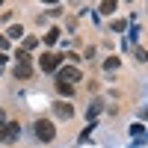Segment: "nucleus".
Wrapping results in <instances>:
<instances>
[{
  "label": "nucleus",
  "mask_w": 148,
  "mask_h": 148,
  "mask_svg": "<svg viewBox=\"0 0 148 148\" xmlns=\"http://www.w3.org/2000/svg\"><path fill=\"white\" fill-rule=\"evenodd\" d=\"M59 65H62V56H59V53H51V51H47V53L39 56V68H42V71H51V74H53Z\"/></svg>",
  "instance_id": "obj_3"
},
{
  "label": "nucleus",
  "mask_w": 148,
  "mask_h": 148,
  "mask_svg": "<svg viewBox=\"0 0 148 148\" xmlns=\"http://www.w3.org/2000/svg\"><path fill=\"white\" fill-rule=\"evenodd\" d=\"M53 136H56V127H53L51 119H39L36 121V139L39 142H53Z\"/></svg>",
  "instance_id": "obj_1"
},
{
  "label": "nucleus",
  "mask_w": 148,
  "mask_h": 148,
  "mask_svg": "<svg viewBox=\"0 0 148 148\" xmlns=\"http://www.w3.org/2000/svg\"><path fill=\"white\" fill-rule=\"evenodd\" d=\"M142 133H145V127H142V125H139V121H136V125H133V127H130V136H142Z\"/></svg>",
  "instance_id": "obj_16"
},
{
  "label": "nucleus",
  "mask_w": 148,
  "mask_h": 148,
  "mask_svg": "<svg viewBox=\"0 0 148 148\" xmlns=\"http://www.w3.org/2000/svg\"><path fill=\"white\" fill-rule=\"evenodd\" d=\"M116 6H119V0H101L98 12H101V15H113V12H116Z\"/></svg>",
  "instance_id": "obj_6"
},
{
  "label": "nucleus",
  "mask_w": 148,
  "mask_h": 148,
  "mask_svg": "<svg viewBox=\"0 0 148 148\" xmlns=\"http://www.w3.org/2000/svg\"><path fill=\"white\" fill-rule=\"evenodd\" d=\"M3 62H6V53H0V68H3Z\"/></svg>",
  "instance_id": "obj_21"
},
{
  "label": "nucleus",
  "mask_w": 148,
  "mask_h": 148,
  "mask_svg": "<svg viewBox=\"0 0 148 148\" xmlns=\"http://www.w3.org/2000/svg\"><path fill=\"white\" fill-rule=\"evenodd\" d=\"M6 47H9V39H6V36H0V51H6Z\"/></svg>",
  "instance_id": "obj_18"
},
{
  "label": "nucleus",
  "mask_w": 148,
  "mask_h": 148,
  "mask_svg": "<svg viewBox=\"0 0 148 148\" xmlns=\"http://www.w3.org/2000/svg\"><path fill=\"white\" fill-rule=\"evenodd\" d=\"M15 77L18 80H30L33 77V65H15Z\"/></svg>",
  "instance_id": "obj_8"
},
{
  "label": "nucleus",
  "mask_w": 148,
  "mask_h": 148,
  "mask_svg": "<svg viewBox=\"0 0 148 148\" xmlns=\"http://www.w3.org/2000/svg\"><path fill=\"white\" fill-rule=\"evenodd\" d=\"M0 142H3V121H0Z\"/></svg>",
  "instance_id": "obj_22"
},
{
  "label": "nucleus",
  "mask_w": 148,
  "mask_h": 148,
  "mask_svg": "<svg viewBox=\"0 0 148 148\" xmlns=\"http://www.w3.org/2000/svg\"><path fill=\"white\" fill-rule=\"evenodd\" d=\"M45 42H47V45H56V42H59V30H47V33H45Z\"/></svg>",
  "instance_id": "obj_12"
},
{
  "label": "nucleus",
  "mask_w": 148,
  "mask_h": 148,
  "mask_svg": "<svg viewBox=\"0 0 148 148\" xmlns=\"http://www.w3.org/2000/svg\"><path fill=\"white\" fill-rule=\"evenodd\" d=\"M42 3H51V6H56V3H59V0H42Z\"/></svg>",
  "instance_id": "obj_20"
},
{
  "label": "nucleus",
  "mask_w": 148,
  "mask_h": 148,
  "mask_svg": "<svg viewBox=\"0 0 148 148\" xmlns=\"http://www.w3.org/2000/svg\"><path fill=\"white\" fill-rule=\"evenodd\" d=\"M53 113H56V119H71L74 116V107L65 104V101H59V104H53Z\"/></svg>",
  "instance_id": "obj_5"
},
{
  "label": "nucleus",
  "mask_w": 148,
  "mask_h": 148,
  "mask_svg": "<svg viewBox=\"0 0 148 148\" xmlns=\"http://www.w3.org/2000/svg\"><path fill=\"white\" fill-rule=\"evenodd\" d=\"M133 56H136V62H148V51H145V47H136Z\"/></svg>",
  "instance_id": "obj_13"
},
{
  "label": "nucleus",
  "mask_w": 148,
  "mask_h": 148,
  "mask_svg": "<svg viewBox=\"0 0 148 148\" xmlns=\"http://www.w3.org/2000/svg\"><path fill=\"white\" fill-rule=\"evenodd\" d=\"M15 59H18V65H30V59H33V56H30L27 51H15Z\"/></svg>",
  "instance_id": "obj_10"
},
{
  "label": "nucleus",
  "mask_w": 148,
  "mask_h": 148,
  "mask_svg": "<svg viewBox=\"0 0 148 148\" xmlns=\"http://www.w3.org/2000/svg\"><path fill=\"white\" fill-rule=\"evenodd\" d=\"M36 45H39V39H36V36H27V39H24V47H21V51H27V53H30Z\"/></svg>",
  "instance_id": "obj_11"
},
{
  "label": "nucleus",
  "mask_w": 148,
  "mask_h": 148,
  "mask_svg": "<svg viewBox=\"0 0 148 148\" xmlns=\"http://www.w3.org/2000/svg\"><path fill=\"white\" fill-rule=\"evenodd\" d=\"M139 116H142V119H148V107H142V113H139Z\"/></svg>",
  "instance_id": "obj_19"
},
{
  "label": "nucleus",
  "mask_w": 148,
  "mask_h": 148,
  "mask_svg": "<svg viewBox=\"0 0 148 148\" xmlns=\"http://www.w3.org/2000/svg\"><path fill=\"white\" fill-rule=\"evenodd\" d=\"M53 74H56V80H62V83H71V86L77 83V80H83V71H80L77 65H59Z\"/></svg>",
  "instance_id": "obj_2"
},
{
  "label": "nucleus",
  "mask_w": 148,
  "mask_h": 148,
  "mask_svg": "<svg viewBox=\"0 0 148 148\" xmlns=\"http://www.w3.org/2000/svg\"><path fill=\"white\" fill-rule=\"evenodd\" d=\"M0 3H3V0H0Z\"/></svg>",
  "instance_id": "obj_23"
},
{
  "label": "nucleus",
  "mask_w": 148,
  "mask_h": 148,
  "mask_svg": "<svg viewBox=\"0 0 148 148\" xmlns=\"http://www.w3.org/2000/svg\"><path fill=\"white\" fill-rule=\"evenodd\" d=\"M104 68H107V71H116V68H119V56H110L107 62H104Z\"/></svg>",
  "instance_id": "obj_14"
},
{
  "label": "nucleus",
  "mask_w": 148,
  "mask_h": 148,
  "mask_svg": "<svg viewBox=\"0 0 148 148\" xmlns=\"http://www.w3.org/2000/svg\"><path fill=\"white\" fill-rule=\"evenodd\" d=\"M56 92L65 95V98H71V95H74V86H71V83H62V80H56Z\"/></svg>",
  "instance_id": "obj_9"
},
{
  "label": "nucleus",
  "mask_w": 148,
  "mask_h": 148,
  "mask_svg": "<svg viewBox=\"0 0 148 148\" xmlns=\"http://www.w3.org/2000/svg\"><path fill=\"white\" fill-rule=\"evenodd\" d=\"M101 110H104V107H101V104H92V107H89V119H95V116H98V113H101Z\"/></svg>",
  "instance_id": "obj_17"
},
{
  "label": "nucleus",
  "mask_w": 148,
  "mask_h": 148,
  "mask_svg": "<svg viewBox=\"0 0 148 148\" xmlns=\"http://www.w3.org/2000/svg\"><path fill=\"white\" fill-rule=\"evenodd\" d=\"M6 39H9V42H15V39H24V27H21V24H12V27L6 30Z\"/></svg>",
  "instance_id": "obj_7"
},
{
  "label": "nucleus",
  "mask_w": 148,
  "mask_h": 148,
  "mask_svg": "<svg viewBox=\"0 0 148 148\" xmlns=\"http://www.w3.org/2000/svg\"><path fill=\"white\" fill-rule=\"evenodd\" d=\"M18 133H21V125H18V121H6V125H3V142H15Z\"/></svg>",
  "instance_id": "obj_4"
},
{
  "label": "nucleus",
  "mask_w": 148,
  "mask_h": 148,
  "mask_svg": "<svg viewBox=\"0 0 148 148\" xmlns=\"http://www.w3.org/2000/svg\"><path fill=\"white\" fill-rule=\"evenodd\" d=\"M110 27H113V33H121V30L127 27V21H121V18H119V21H113V24H110Z\"/></svg>",
  "instance_id": "obj_15"
}]
</instances>
